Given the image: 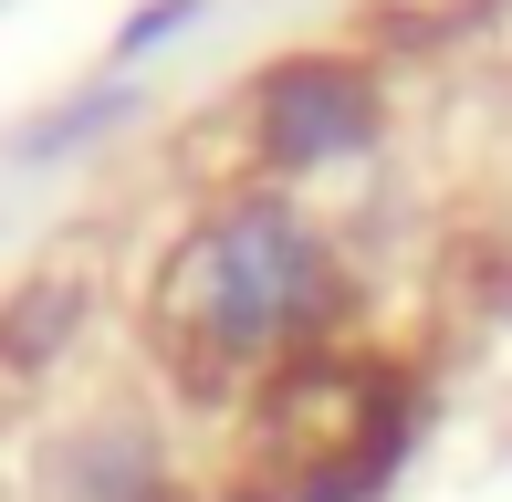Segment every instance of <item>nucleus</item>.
<instances>
[{
	"instance_id": "obj_1",
	"label": "nucleus",
	"mask_w": 512,
	"mask_h": 502,
	"mask_svg": "<svg viewBox=\"0 0 512 502\" xmlns=\"http://www.w3.org/2000/svg\"><path fill=\"white\" fill-rule=\"evenodd\" d=\"M345 262L335 241L293 210L283 189H241L220 210H199L168 241L147 293V346L199 387H262L272 367H293L304 346H324L335 325Z\"/></svg>"
},
{
	"instance_id": "obj_4",
	"label": "nucleus",
	"mask_w": 512,
	"mask_h": 502,
	"mask_svg": "<svg viewBox=\"0 0 512 502\" xmlns=\"http://www.w3.org/2000/svg\"><path fill=\"white\" fill-rule=\"evenodd\" d=\"M157 502H168V492H157Z\"/></svg>"
},
{
	"instance_id": "obj_2",
	"label": "nucleus",
	"mask_w": 512,
	"mask_h": 502,
	"mask_svg": "<svg viewBox=\"0 0 512 502\" xmlns=\"http://www.w3.org/2000/svg\"><path fill=\"white\" fill-rule=\"evenodd\" d=\"M408 419H418L408 367L324 335V346H304L293 367H272L241 398L251 492L262 502H366V492H387V471L408 461V440H418Z\"/></svg>"
},
{
	"instance_id": "obj_3",
	"label": "nucleus",
	"mask_w": 512,
	"mask_h": 502,
	"mask_svg": "<svg viewBox=\"0 0 512 502\" xmlns=\"http://www.w3.org/2000/svg\"><path fill=\"white\" fill-rule=\"evenodd\" d=\"M377 136V74L345 53H293L251 84V157L272 178H314Z\"/></svg>"
}]
</instances>
